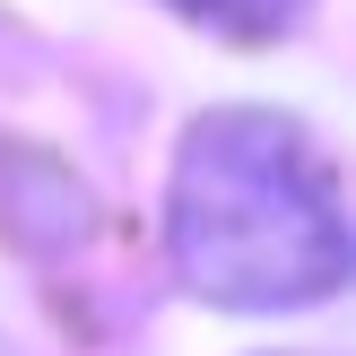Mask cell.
Here are the masks:
<instances>
[{
    "mask_svg": "<svg viewBox=\"0 0 356 356\" xmlns=\"http://www.w3.org/2000/svg\"><path fill=\"white\" fill-rule=\"evenodd\" d=\"M165 252L200 305L296 313L348 287V218L305 122L226 104L183 131L165 191Z\"/></svg>",
    "mask_w": 356,
    "mask_h": 356,
    "instance_id": "cell-1",
    "label": "cell"
},
{
    "mask_svg": "<svg viewBox=\"0 0 356 356\" xmlns=\"http://www.w3.org/2000/svg\"><path fill=\"white\" fill-rule=\"evenodd\" d=\"M174 9H183L191 26H209V35H235V44H270V35L305 26V9H313V0H174Z\"/></svg>",
    "mask_w": 356,
    "mask_h": 356,
    "instance_id": "cell-2",
    "label": "cell"
}]
</instances>
